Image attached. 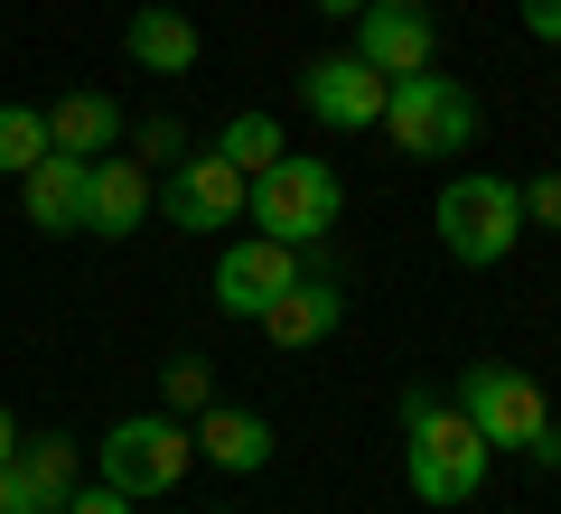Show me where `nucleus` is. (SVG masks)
<instances>
[{
  "label": "nucleus",
  "instance_id": "obj_1",
  "mask_svg": "<svg viewBox=\"0 0 561 514\" xmlns=\"http://www.w3.org/2000/svg\"><path fill=\"white\" fill-rule=\"evenodd\" d=\"M486 439H478V421L459 412V402H440L431 384H412L402 393V477H412V495L421 505H468V495L486 487Z\"/></svg>",
  "mask_w": 561,
  "mask_h": 514
},
{
  "label": "nucleus",
  "instance_id": "obj_2",
  "mask_svg": "<svg viewBox=\"0 0 561 514\" xmlns=\"http://www.w3.org/2000/svg\"><path fill=\"white\" fill-rule=\"evenodd\" d=\"M431 235H440V253L459 262V272H496V262L524 243V187H515V179H486V169H468V179L440 187Z\"/></svg>",
  "mask_w": 561,
  "mask_h": 514
},
{
  "label": "nucleus",
  "instance_id": "obj_3",
  "mask_svg": "<svg viewBox=\"0 0 561 514\" xmlns=\"http://www.w3.org/2000/svg\"><path fill=\"white\" fill-rule=\"evenodd\" d=\"M337 206H346V179L319 150H280L272 169L243 187V216H253V235H272V243H319L328 225H337Z\"/></svg>",
  "mask_w": 561,
  "mask_h": 514
},
{
  "label": "nucleus",
  "instance_id": "obj_4",
  "mask_svg": "<svg viewBox=\"0 0 561 514\" xmlns=\"http://www.w3.org/2000/svg\"><path fill=\"white\" fill-rule=\"evenodd\" d=\"M478 94H468L459 76H393V94H383V132H393V150L402 159H449V150H468L478 140Z\"/></svg>",
  "mask_w": 561,
  "mask_h": 514
},
{
  "label": "nucleus",
  "instance_id": "obj_5",
  "mask_svg": "<svg viewBox=\"0 0 561 514\" xmlns=\"http://www.w3.org/2000/svg\"><path fill=\"white\" fill-rule=\"evenodd\" d=\"M197 468V431H179V412H140V421H113L94 449V477L103 487H122L140 505V495H179V477Z\"/></svg>",
  "mask_w": 561,
  "mask_h": 514
},
{
  "label": "nucleus",
  "instance_id": "obj_6",
  "mask_svg": "<svg viewBox=\"0 0 561 514\" xmlns=\"http://www.w3.org/2000/svg\"><path fill=\"white\" fill-rule=\"evenodd\" d=\"M459 412L478 421L486 449H534V439L552 431V402H542V384L515 375V365H468V375H459Z\"/></svg>",
  "mask_w": 561,
  "mask_h": 514
},
{
  "label": "nucleus",
  "instance_id": "obj_7",
  "mask_svg": "<svg viewBox=\"0 0 561 514\" xmlns=\"http://www.w3.org/2000/svg\"><path fill=\"white\" fill-rule=\"evenodd\" d=\"M243 169L225 150H187L169 159V225L179 235H225V225H243Z\"/></svg>",
  "mask_w": 561,
  "mask_h": 514
},
{
  "label": "nucleus",
  "instance_id": "obj_8",
  "mask_svg": "<svg viewBox=\"0 0 561 514\" xmlns=\"http://www.w3.org/2000/svg\"><path fill=\"white\" fill-rule=\"evenodd\" d=\"M383 94H393V76H375L356 47L300 66V103L328 122V132H375V122H383Z\"/></svg>",
  "mask_w": 561,
  "mask_h": 514
},
{
  "label": "nucleus",
  "instance_id": "obj_9",
  "mask_svg": "<svg viewBox=\"0 0 561 514\" xmlns=\"http://www.w3.org/2000/svg\"><path fill=\"white\" fill-rule=\"evenodd\" d=\"M356 57L375 66V76H421V66L440 57L431 0H365L356 10Z\"/></svg>",
  "mask_w": 561,
  "mask_h": 514
},
{
  "label": "nucleus",
  "instance_id": "obj_10",
  "mask_svg": "<svg viewBox=\"0 0 561 514\" xmlns=\"http://www.w3.org/2000/svg\"><path fill=\"white\" fill-rule=\"evenodd\" d=\"M290 281H300V243L243 235V243H225V253H216V309L225 318H262Z\"/></svg>",
  "mask_w": 561,
  "mask_h": 514
},
{
  "label": "nucleus",
  "instance_id": "obj_11",
  "mask_svg": "<svg viewBox=\"0 0 561 514\" xmlns=\"http://www.w3.org/2000/svg\"><path fill=\"white\" fill-rule=\"evenodd\" d=\"M140 225H150V169H140L131 150H103L94 187H84V235L122 243V235H140Z\"/></svg>",
  "mask_w": 561,
  "mask_h": 514
},
{
  "label": "nucleus",
  "instance_id": "obj_12",
  "mask_svg": "<svg viewBox=\"0 0 561 514\" xmlns=\"http://www.w3.org/2000/svg\"><path fill=\"white\" fill-rule=\"evenodd\" d=\"M76 439L66 431H28L20 449H10V487H20V514H66V495H76Z\"/></svg>",
  "mask_w": 561,
  "mask_h": 514
},
{
  "label": "nucleus",
  "instance_id": "obj_13",
  "mask_svg": "<svg viewBox=\"0 0 561 514\" xmlns=\"http://www.w3.org/2000/svg\"><path fill=\"white\" fill-rule=\"evenodd\" d=\"M84 187H94V159H76V150H47L38 169L20 179L28 225H38V235H84Z\"/></svg>",
  "mask_w": 561,
  "mask_h": 514
},
{
  "label": "nucleus",
  "instance_id": "obj_14",
  "mask_svg": "<svg viewBox=\"0 0 561 514\" xmlns=\"http://www.w3.org/2000/svg\"><path fill=\"white\" fill-rule=\"evenodd\" d=\"M337 318H346V299H337V281H290V290L272 299V309L253 318L262 336H272V346H290V356H300V346H328V336H337Z\"/></svg>",
  "mask_w": 561,
  "mask_h": 514
},
{
  "label": "nucleus",
  "instance_id": "obj_15",
  "mask_svg": "<svg viewBox=\"0 0 561 514\" xmlns=\"http://www.w3.org/2000/svg\"><path fill=\"white\" fill-rule=\"evenodd\" d=\"M122 47H131V66L140 76H187L197 66V20L187 10H169V0H150V10H131V28H122Z\"/></svg>",
  "mask_w": 561,
  "mask_h": 514
},
{
  "label": "nucleus",
  "instance_id": "obj_16",
  "mask_svg": "<svg viewBox=\"0 0 561 514\" xmlns=\"http://www.w3.org/2000/svg\"><path fill=\"white\" fill-rule=\"evenodd\" d=\"M197 458H206V468H225V477L272 468V421H262V412H234V402H206V421H197Z\"/></svg>",
  "mask_w": 561,
  "mask_h": 514
},
{
  "label": "nucleus",
  "instance_id": "obj_17",
  "mask_svg": "<svg viewBox=\"0 0 561 514\" xmlns=\"http://www.w3.org/2000/svg\"><path fill=\"white\" fill-rule=\"evenodd\" d=\"M47 140H57V150H76V159H103V150L122 140V103L84 84V94H66L57 113H47Z\"/></svg>",
  "mask_w": 561,
  "mask_h": 514
},
{
  "label": "nucleus",
  "instance_id": "obj_18",
  "mask_svg": "<svg viewBox=\"0 0 561 514\" xmlns=\"http://www.w3.org/2000/svg\"><path fill=\"white\" fill-rule=\"evenodd\" d=\"M216 150L234 159L243 179H262V169H272V159L290 150V140H280V122H272V113H234V122H225V132H216Z\"/></svg>",
  "mask_w": 561,
  "mask_h": 514
},
{
  "label": "nucleus",
  "instance_id": "obj_19",
  "mask_svg": "<svg viewBox=\"0 0 561 514\" xmlns=\"http://www.w3.org/2000/svg\"><path fill=\"white\" fill-rule=\"evenodd\" d=\"M47 150H57V140H47V113H28V103H0V179H28Z\"/></svg>",
  "mask_w": 561,
  "mask_h": 514
},
{
  "label": "nucleus",
  "instance_id": "obj_20",
  "mask_svg": "<svg viewBox=\"0 0 561 514\" xmlns=\"http://www.w3.org/2000/svg\"><path fill=\"white\" fill-rule=\"evenodd\" d=\"M160 402L169 412H206V402H216V365L206 356H169L160 365Z\"/></svg>",
  "mask_w": 561,
  "mask_h": 514
},
{
  "label": "nucleus",
  "instance_id": "obj_21",
  "mask_svg": "<svg viewBox=\"0 0 561 514\" xmlns=\"http://www.w3.org/2000/svg\"><path fill=\"white\" fill-rule=\"evenodd\" d=\"M131 140H140V169H169V159H187V132H179V113H150V122H131Z\"/></svg>",
  "mask_w": 561,
  "mask_h": 514
},
{
  "label": "nucleus",
  "instance_id": "obj_22",
  "mask_svg": "<svg viewBox=\"0 0 561 514\" xmlns=\"http://www.w3.org/2000/svg\"><path fill=\"white\" fill-rule=\"evenodd\" d=\"M524 225H542V235H561V179L542 169L534 187H524Z\"/></svg>",
  "mask_w": 561,
  "mask_h": 514
},
{
  "label": "nucleus",
  "instance_id": "obj_23",
  "mask_svg": "<svg viewBox=\"0 0 561 514\" xmlns=\"http://www.w3.org/2000/svg\"><path fill=\"white\" fill-rule=\"evenodd\" d=\"M66 514H131V495H122V487H103V477H94V487L76 477V495H66Z\"/></svg>",
  "mask_w": 561,
  "mask_h": 514
},
{
  "label": "nucleus",
  "instance_id": "obj_24",
  "mask_svg": "<svg viewBox=\"0 0 561 514\" xmlns=\"http://www.w3.org/2000/svg\"><path fill=\"white\" fill-rule=\"evenodd\" d=\"M524 28H534L542 47H561V0H524Z\"/></svg>",
  "mask_w": 561,
  "mask_h": 514
},
{
  "label": "nucleus",
  "instance_id": "obj_25",
  "mask_svg": "<svg viewBox=\"0 0 561 514\" xmlns=\"http://www.w3.org/2000/svg\"><path fill=\"white\" fill-rule=\"evenodd\" d=\"M524 458H534V468H561V421H552V431H542V439H534Z\"/></svg>",
  "mask_w": 561,
  "mask_h": 514
},
{
  "label": "nucleus",
  "instance_id": "obj_26",
  "mask_svg": "<svg viewBox=\"0 0 561 514\" xmlns=\"http://www.w3.org/2000/svg\"><path fill=\"white\" fill-rule=\"evenodd\" d=\"M10 449H20V421H10V402H0V468H10Z\"/></svg>",
  "mask_w": 561,
  "mask_h": 514
},
{
  "label": "nucleus",
  "instance_id": "obj_27",
  "mask_svg": "<svg viewBox=\"0 0 561 514\" xmlns=\"http://www.w3.org/2000/svg\"><path fill=\"white\" fill-rule=\"evenodd\" d=\"M319 10H328V20H356V10H365V0H319Z\"/></svg>",
  "mask_w": 561,
  "mask_h": 514
},
{
  "label": "nucleus",
  "instance_id": "obj_28",
  "mask_svg": "<svg viewBox=\"0 0 561 514\" xmlns=\"http://www.w3.org/2000/svg\"><path fill=\"white\" fill-rule=\"evenodd\" d=\"M0 514H20V487H10V468H0Z\"/></svg>",
  "mask_w": 561,
  "mask_h": 514
}]
</instances>
